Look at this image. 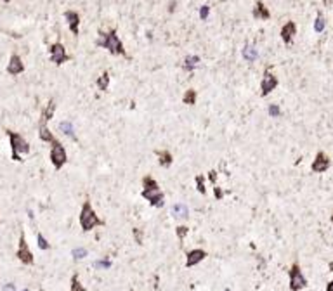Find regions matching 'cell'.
Listing matches in <instances>:
<instances>
[{
	"label": "cell",
	"mask_w": 333,
	"mask_h": 291,
	"mask_svg": "<svg viewBox=\"0 0 333 291\" xmlns=\"http://www.w3.org/2000/svg\"><path fill=\"white\" fill-rule=\"evenodd\" d=\"M143 198L146 201H149L151 206L155 208H162L163 205H165V196H163V192L160 191L158 184H156V180L153 179V177L146 175L143 179Z\"/></svg>",
	"instance_id": "6da1fadb"
},
{
	"label": "cell",
	"mask_w": 333,
	"mask_h": 291,
	"mask_svg": "<svg viewBox=\"0 0 333 291\" xmlns=\"http://www.w3.org/2000/svg\"><path fill=\"white\" fill-rule=\"evenodd\" d=\"M97 47H104L113 54V56H127V52L123 49L122 40L116 35V30H110V32H99V38H97Z\"/></svg>",
	"instance_id": "7a4b0ae2"
},
{
	"label": "cell",
	"mask_w": 333,
	"mask_h": 291,
	"mask_svg": "<svg viewBox=\"0 0 333 291\" xmlns=\"http://www.w3.org/2000/svg\"><path fill=\"white\" fill-rule=\"evenodd\" d=\"M80 225H82V229L85 232L92 231V229L97 227V225H104V220H101L99 217H97V213L94 211V208H92L89 200L83 201L82 211H80Z\"/></svg>",
	"instance_id": "3957f363"
},
{
	"label": "cell",
	"mask_w": 333,
	"mask_h": 291,
	"mask_svg": "<svg viewBox=\"0 0 333 291\" xmlns=\"http://www.w3.org/2000/svg\"><path fill=\"white\" fill-rule=\"evenodd\" d=\"M9 140H11V149H12V160L14 161H23L21 154H28L30 153V144L24 140V137H21L16 132L7 130Z\"/></svg>",
	"instance_id": "277c9868"
},
{
	"label": "cell",
	"mask_w": 333,
	"mask_h": 291,
	"mask_svg": "<svg viewBox=\"0 0 333 291\" xmlns=\"http://www.w3.org/2000/svg\"><path fill=\"white\" fill-rule=\"evenodd\" d=\"M51 161L54 165L56 170H61V168L66 165L68 161V154H66V149L63 148V144L59 140H54L52 142V148H51Z\"/></svg>",
	"instance_id": "5b68a950"
},
{
	"label": "cell",
	"mask_w": 333,
	"mask_h": 291,
	"mask_svg": "<svg viewBox=\"0 0 333 291\" xmlns=\"http://www.w3.org/2000/svg\"><path fill=\"white\" fill-rule=\"evenodd\" d=\"M307 286V279L304 277L300 271V265L298 263H294L292 269H290V290L292 291H300Z\"/></svg>",
	"instance_id": "8992f818"
},
{
	"label": "cell",
	"mask_w": 333,
	"mask_h": 291,
	"mask_svg": "<svg viewBox=\"0 0 333 291\" xmlns=\"http://www.w3.org/2000/svg\"><path fill=\"white\" fill-rule=\"evenodd\" d=\"M278 84H279V82H278V76H274L269 69H266V71H264V76H262V82H260V96L262 97L269 96L271 92L276 90Z\"/></svg>",
	"instance_id": "52a82bcc"
},
{
	"label": "cell",
	"mask_w": 333,
	"mask_h": 291,
	"mask_svg": "<svg viewBox=\"0 0 333 291\" xmlns=\"http://www.w3.org/2000/svg\"><path fill=\"white\" fill-rule=\"evenodd\" d=\"M330 167H332V160H330V156L323 151L317 153V154L314 156L313 163H311V170H313L314 173H325Z\"/></svg>",
	"instance_id": "ba28073f"
},
{
	"label": "cell",
	"mask_w": 333,
	"mask_h": 291,
	"mask_svg": "<svg viewBox=\"0 0 333 291\" xmlns=\"http://www.w3.org/2000/svg\"><path fill=\"white\" fill-rule=\"evenodd\" d=\"M49 54H51V61L54 64H63L66 63V61H70V56L66 54V49H64L63 44H59V42H56V44H52L51 47H49Z\"/></svg>",
	"instance_id": "9c48e42d"
},
{
	"label": "cell",
	"mask_w": 333,
	"mask_h": 291,
	"mask_svg": "<svg viewBox=\"0 0 333 291\" xmlns=\"http://www.w3.org/2000/svg\"><path fill=\"white\" fill-rule=\"evenodd\" d=\"M16 257H18V258H19L23 263H26V265H32V263L35 262V258H33V253L30 251V248H28V243H26V240H24V234H23V232H21L19 248H18Z\"/></svg>",
	"instance_id": "30bf717a"
},
{
	"label": "cell",
	"mask_w": 333,
	"mask_h": 291,
	"mask_svg": "<svg viewBox=\"0 0 333 291\" xmlns=\"http://www.w3.org/2000/svg\"><path fill=\"white\" fill-rule=\"evenodd\" d=\"M279 35H281V40L285 42V44H292V42H294V36L297 35V24H295V21H288V23L283 24Z\"/></svg>",
	"instance_id": "8fae6325"
},
{
	"label": "cell",
	"mask_w": 333,
	"mask_h": 291,
	"mask_svg": "<svg viewBox=\"0 0 333 291\" xmlns=\"http://www.w3.org/2000/svg\"><path fill=\"white\" fill-rule=\"evenodd\" d=\"M64 19L68 21V26H70V32L73 35H78L80 33V14L75 11H66L64 12Z\"/></svg>",
	"instance_id": "7c38bea8"
},
{
	"label": "cell",
	"mask_w": 333,
	"mask_h": 291,
	"mask_svg": "<svg viewBox=\"0 0 333 291\" xmlns=\"http://www.w3.org/2000/svg\"><path fill=\"white\" fill-rule=\"evenodd\" d=\"M24 71V64L23 61H21V57L18 56V54H12L11 59H9V64H7V73L9 75H21V73Z\"/></svg>",
	"instance_id": "4fadbf2b"
},
{
	"label": "cell",
	"mask_w": 333,
	"mask_h": 291,
	"mask_svg": "<svg viewBox=\"0 0 333 291\" xmlns=\"http://www.w3.org/2000/svg\"><path fill=\"white\" fill-rule=\"evenodd\" d=\"M206 257V251L203 250H191L187 251V258H186V267H194L198 265L203 258Z\"/></svg>",
	"instance_id": "5bb4252c"
},
{
	"label": "cell",
	"mask_w": 333,
	"mask_h": 291,
	"mask_svg": "<svg viewBox=\"0 0 333 291\" xmlns=\"http://www.w3.org/2000/svg\"><path fill=\"white\" fill-rule=\"evenodd\" d=\"M254 17L255 19H262V21H266V19H269L271 17V11L269 9L264 5V2H260V0H257L255 2V5H254Z\"/></svg>",
	"instance_id": "9a60e30c"
},
{
	"label": "cell",
	"mask_w": 333,
	"mask_h": 291,
	"mask_svg": "<svg viewBox=\"0 0 333 291\" xmlns=\"http://www.w3.org/2000/svg\"><path fill=\"white\" fill-rule=\"evenodd\" d=\"M156 156H158L160 167H163V168H170L172 163H174V156H172L170 151H166V149H163V151H156Z\"/></svg>",
	"instance_id": "2e32d148"
},
{
	"label": "cell",
	"mask_w": 333,
	"mask_h": 291,
	"mask_svg": "<svg viewBox=\"0 0 333 291\" xmlns=\"http://www.w3.org/2000/svg\"><path fill=\"white\" fill-rule=\"evenodd\" d=\"M241 54H243V59H246L248 63H254V61L259 57L257 47H255V45H252V44H246L245 47H243Z\"/></svg>",
	"instance_id": "e0dca14e"
},
{
	"label": "cell",
	"mask_w": 333,
	"mask_h": 291,
	"mask_svg": "<svg viewBox=\"0 0 333 291\" xmlns=\"http://www.w3.org/2000/svg\"><path fill=\"white\" fill-rule=\"evenodd\" d=\"M54 111H56V101L51 99L47 104V108L44 109V113H42V120H40V127H44V125H47V121L51 120L52 116H54Z\"/></svg>",
	"instance_id": "ac0fdd59"
},
{
	"label": "cell",
	"mask_w": 333,
	"mask_h": 291,
	"mask_svg": "<svg viewBox=\"0 0 333 291\" xmlns=\"http://www.w3.org/2000/svg\"><path fill=\"white\" fill-rule=\"evenodd\" d=\"M172 215H174L175 219H187V217H189V210H187V206L184 203H177V205H174V208H172Z\"/></svg>",
	"instance_id": "d6986e66"
},
{
	"label": "cell",
	"mask_w": 333,
	"mask_h": 291,
	"mask_svg": "<svg viewBox=\"0 0 333 291\" xmlns=\"http://www.w3.org/2000/svg\"><path fill=\"white\" fill-rule=\"evenodd\" d=\"M200 63H202V59H200L198 56H187L186 59H184L183 68L186 69V71H193V69L198 68Z\"/></svg>",
	"instance_id": "ffe728a7"
},
{
	"label": "cell",
	"mask_w": 333,
	"mask_h": 291,
	"mask_svg": "<svg viewBox=\"0 0 333 291\" xmlns=\"http://www.w3.org/2000/svg\"><path fill=\"white\" fill-rule=\"evenodd\" d=\"M38 136H40V139L44 140V142H51V144H52V142H54V140H57L54 136H52V132L47 128V125H44V127H40Z\"/></svg>",
	"instance_id": "44dd1931"
},
{
	"label": "cell",
	"mask_w": 333,
	"mask_h": 291,
	"mask_svg": "<svg viewBox=\"0 0 333 291\" xmlns=\"http://www.w3.org/2000/svg\"><path fill=\"white\" fill-rule=\"evenodd\" d=\"M196 97H198L196 90H194V88H189V90L184 92L183 103H184V104H189V106H194V104H196Z\"/></svg>",
	"instance_id": "7402d4cb"
},
{
	"label": "cell",
	"mask_w": 333,
	"mask_h": 291,
	"mask_svg": "<svg viewBox=\"0 0 333 291\" xmlns=\"http://www.w3.org/2000/svg\"><path fill=\"white\" fill-rule=\"evenodd\" d=\"M59 130L63 132L64 136L72 137V139H76V137H75V130H73L72 121H61V123H59Z\"/></svg>",
	"instance_id": "603a6c76"
},
{
	"label": "cell",
	"mask_w": 333,
	"mask_h": 291,
	"mask_svg": "<svg viewBox=\"0 0 333 291\" xmlns=\"http://www.w3.org/2000/svg\"><path fill=\"white\" fill-rule=\"evenodd\" d=\"M325 28H326V19H325V16H323L321 12H317L316 21H314V32H316V33H321V32H325Z\"/></svg>",
	"instance_id": "cb8c5ba5"
},
{
	"label": "cell",
	"mask_w": 333,
	"mask_h": 291,
	"mask_svg": "<svg viewBox=\"0 0 333 291\" xmlns=\"http://www.w3.org/2000/svg\"><path fill=\"white\" fill-rule=\"evenodd\" d=\"M108 87H110V73L104 71L103 75L97 78V88H99L101 92L108 90Z\"/></svg>",
	"instance_id": "d4e9b609"
},
{
	"label": "cell",
	"mask_w": 333,
	"mask_h": 291,
	"mask_svg": "<svg viewBox=\"0 0 333 291\" xmlns=\"http://www.w3.org/2000/svg\"><path fill=\"white\" fill-rule=\"evenodd\" d=\"M194 182H196V189H198V192L205 194L206 189H205V180H203V175H196V177H194Z\"/></svg>",
	"instance_id": "484cf974"
},
{
	"label": "cell",
	"mask_w": 333,
	"mask_h": 291,
	"mask_svg": "<svg viewBox=\"0 0 333 291\" xmlns=\"http://www.w3.org/2000/svg\"><path fill=\"white\" fill-rule=\"evenodd\" d=\"M72 291H87L85 288L80 284V281H78V275H73L72 277Z\"/></svg>",
	"instance_id": "4316f807"
},
{
	"label": "cell",
	"mask_w": 333,
	"mask_h": 291,
	"mask_svg": "<svg viewBox=\"0 0 333 291\" xmlns=\"http://www.w3.org/2000/svg\"><path fill=\"white\" fill-rule=\"evenodd\" d=\"M73 257H75V260H82L87 257V250L85 248H76V250H73Z\"/></svg>",
	"instance_id": "83f0119b"
},
{
	"label": "cell",
	"mask_w": 333,
	"mask_h": 291,
	"mask_svg": "<svg viewBox=\"0 0 333 291\" xmlns=\"http://www.w3.org/2000/svg\"><path fill=\"white\" fill-rule=\"evenodd\" d=\"M175 232H177V238H179V240L183 241L184 238L187 236V232H189V229H187L186 225H179V227L175 229Z\"/></svg>",
	"instance_id": "f1b7e54d"
},
{
	"label": "cell",
	"mask_w": 333,
	"mask_h": 291,
	"mask_svg": "<svg viewBox=\"0 0 333 291\" xmlns=\"http://www.w3.org/2000/svg\"><path fill=\"white\" fill-rule=\"evenodd\" d=\"M267 111H269V115L273 116V118H278V116L281 115V109H279V106H278V104H271Z\"/></svg>",
	"instance_id": "f546056e"
},
{
	"label": "cell",
	"mask_w": 333,
	"mask_h": 291,
	"mask_svg": "<svg viewBox=\"0 0 333 291\" xmlns=\"http://www.w3.org/2000/svg\"><path fill=\"white\" fill-rule=\"evenodd\" d=\"M208 14H210V5H202V9H200V17H202V21L208 19Z\"/></svg>",
	"instance_id": "4dcf8cb0"
},
{
	"label": "cell",
	"mask_w": 333,
	"mask_h": 291,
	"mask_svg": "<svg viewBox=\"0 0 333 291\" xmlns=\"http://www.w3.org/2000/svg\"><path fill=\"white\" fill-rule=\"evenodd\" d=\"M37 240H38V248L40 250H49V243L45 241V238L42 234L37 236Z\"/></svg>",
	"instance_id": "1f68e13d"
},
{
	"label": "cell",
	"mask_w": 333,
	"mask_h": 291,
	"mask_svg": "<svg viewBox=\"0 0 333 291\" xmlns=\"http://www.w3.org/2000/svg\"><path fill=\"white\" fill-rule=\"evenodd\" d=\"M95 267L108 269V267H111V262H110V260H99V262H95Z\"/></svg>",
	"instance_id": "d6a6232c"
},
{
	"label": "cell",
	"mask_w": 333,
	"mask_h": 291,
	"mask_svg": "<svg viewBox=\"0 0 333 291\" xmlns=\"http://www.w3.org/2000/svg\"><path fill=\"white\" fill-rule=\"evenodd\" d=\"M134 236H135V241H137L139 244H143V232L139 231V229H135V231H134Z\"/></svg>",
	"instance_id": "836d02e7"
},
{
	"label": "cell",
	"mask_w": 333,
	"mask_h": 291,
	"mask_svg": "<svg viewBox=\"0 0 333 291\" xmlns=\"http://www.w3.org/2000/svg\"><path fill=\"white\" fill-rule=\"evenodd\" d=\"M208 179H210L212 184H215V180H217V171L215 170H210V173H208Z\"/></svg>",
	"instance_id": "e575fe53"
},
{
	"label": "cell",
	"mask_w": 333,
	"mask_h": 291,
	"mask_svg": "<svg viewBox=\"0 0 333 291\" xmlns=\"http://www.w3.org/2000/svg\"><path fill=\"white\" fill-rule=\"evenodd\" d=\"M2 291H16V286L12 283H9V284H5L4 288H2Z\"/></svg>",
	"instance_id": "d590c367"
},
{
	"label": "cell",
	"mask_w": 333,
	"mask_h": 291,
	"mask_svg": "<svg viewBox=\"0 0 333 291\" xmlns=\"http://www.w3.org/2000/svg\"><path fill=\"white\" fill-rule=\"evenodd\" d=\"M214 192H215V196H217V200H222V196H224V191H221L219 188H215V189H214Z\"/></svg>",
	"instance_id": "8d00e7d4"
},
{
	"label": "cell",
	"mask_w": 333,
	"mask_h": 291,
	"mask_svg": "<svg viewBox=\"0 0 333 291\" xmlns=\"http://www.w3.org/2000/svg\"><path fill=\"white\" fill-rule=\"evenodd\" d=\"M326 291H333V281H330V283L326 284Z\"/></svg>",
	"instance_id": "74e56055"
},
{
	"label": "cell",
	"mask_w": 333,
	"mask_h": 291,
	"mask_svg": "<svg viewBox=\"0 0 333 291\" xmlns=\"http://www.w3.org/2000/svg\"><path fill=\"white\" fill-rule=\"evenodd\" d=\"M330 269H332V271H333V262H332V263H330Z\"/></svg>",
	"instance_id": "f35d334b"
},
{
	"label": "cell",
	"mask_w": 333,
	"mask_h": 291,
	"mask_svg": "<svg viewBox=\"0 0 333 291\" xmlns=\"http://www.w3.org/2000/svg\"><path fill=\"white\" fill-rule=\"evenodd\" d=\"M332 223H333V211H332Z\"/></svg>",
	"instance_id": "ab89813d"
},
{
	"label": "cell",
	"mask_w": 333,
	"mask_h": 291,
	"mask_svg": "<svg viewBox=\"0 0 333 291\" xmlns=\"http://www.w3.org/2000/svg\"><path fill=\"white\" fill-rule=\"evenodd\" d=\"M4 2H11V0H4Z\"/></svg>",
	"instance_id": "60d3db41"
},
{
	"label": "cell",
	"mask_w": 333,
	"mask_h": 291,
	"mask_svg": "<svg viewBox=\"0 0 333 291\" xmlns=\"http://www.w3.org/2000/svg\"><path fill=\"white\" fill-rule=\"evenodd\" d=\"M23 291H30V290H23Z\"/></svg>",
	"instance_id": "b9f144b4"
},
{
	"label": "cell",
	"mask_w": 333,
	"mask_h": 291,
	"mask_svg": "<svg viewBox=\"0 0 333 291\" xmlns=\"http://www.w3.org/2000/svg\"><path fill=\"white\" fill-rule=\"evenodd\" d=\"M40 291H44V290H40Z\"/></svg>",
	"instance_id": "7bdbcfd3"
},
{
	"label": "cell",
	"mask_w": 333,
	"mask_h": 291,
	"mask_svg": "<svg viewBox=\"0 0 333 291\" xmlns=\"http://www.w3.org/2000/svg\"><path fill=\"white\" fill-rule=\"evenodd\" d=\"M130 291H134V290H130Z\"/></svg>",
	"instance_id": "ee69618b"
}]
</instances>
